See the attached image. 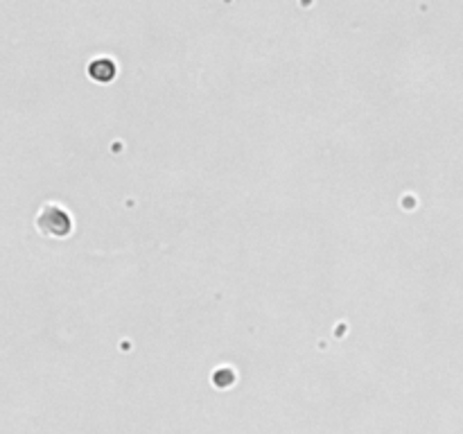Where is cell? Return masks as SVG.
I'll return each mask as SVG.
<instances>
[{
	"label": "cell",
	"instance_id": "obj_1",
	"mask_svg": "<svg viewBox=\"0 0 463 434\" xmlns=\"http://www.w3.org/2000/svg\"><path fill=\"white\" fill-rule=\"evenodd\" d=\"M37 228L41 235L48 237H66L72 231V217L70 213L59 206V204L48 201L41 206V210L37 213Z\"/></svg>",
	"mask_w": 463,
	"mask_h": 434
},
{
	"label": "cell",
	"instance_id": "obj_2",
	"mask_svg": "<svg viewBox=\"0 0 463 434\" xmlns=\"http://www.w3.org/2000/svg\"><path fill=\"white\" fill-rule=\"evenodd\" d=\"M88 75L97 81H109L116 75V66H113V61L109 59H95L91 66H88Z\"/></svg>",
	"mask_w": 463,
	"mask_h": 434
}]
</instances>
